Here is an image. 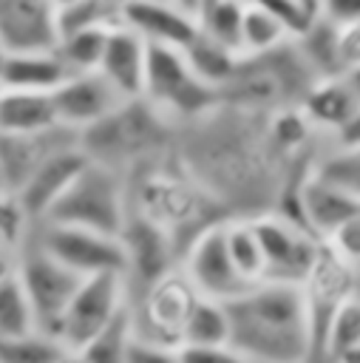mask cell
Masks as SVG:
<instances>
[{"instance_id": "11", "label": "cell", "mask_w": 360, "mask_h": 363, "mask_svg": "<svg viewBox=\"0 0 360 363\" xmlns=\"http://www.w3.org/2000/svg\"><path fill=\"white\" fill-rule=\"evenodd\" d=\"M264 252V281L300 284L317 255L320 238H315L298 218L278 210L249 216Z\"/></svg>"}, {"instance_id": "1", "label": "cell", "mask_w": 360, "mask_h": 363, "mask_svg": "<svg viewBox=\"0 0 360 363\" xmlns=\"http://www.w3.org/2000/svg\"><path fill=\"white\" fill-rule=\"evenodd\" d=\"M230 346L252 363H309L306 309L298 284L261 281L227 301Z\"/></svg>"}, {"instance_id": "46", "label": "cell", "mask_w": 360, "mask_h": 363, "mask_svg": "<svg viewBox=\"0 0 360 363\" xmlns=\"http://www.w3.org/2000/svg\"><path fill=\"white\" fill-rule=\"evenodd\" d=\"M343 79H346V85L351 88V94H354V99L360 102V65H354V68H349V71L343 74Z\"/></svg>"}, {"instance_id": "52", "label": "cell", "mask_w": 360, "mask_h": 363, "mask_svg": "<svg viewBox=\"0 0 360 363\" xmlns=\"http://www.w3.org/2000/svg\"><path fill=\"white\" fill-rule=\"evenodd\" d=\"M337 363H360V352H354V354H349V357H343Z\"/></svg>"}, {"instance_id": "35", "label": "cell", "mask_w": 360, "mask_h": 363, "mask_svg": "<svg viewBox=\"0 0 360 363\" xmlns=\"http://www.w3.org/2000/svg\"><path fill=\"white\" fill-rule=\"evenodd\" d=\"M34 315L17 275L0 281V337H17L34 332Z\"/></svg>"}, {"instance_id": "8", "label": "cell", "mask_w": 360, "mask_h": 363, "mask_svg": "<svg viewBox=\"0 0 360 363\" xmlns=\"http://www.w3.org/2000/svg\"><path fill=\"white\" fill-rule=\"evenodd\" d=\"M14 275H17L23 292H26V301L31 306L37 332H45L54 337V329L82 278L77 272H71L65 264H60L57 258H51L34 241V235L28 230L20 241Z\"/></svg>"}, {"instance_id": "6", "label": "cell", "mask_w": 360, "mask_h": 363, "mask_svg": "<svg viewBox=\"0 0 360 363\" xmlns=\"http://www.w3.org/2000/svg\"><path fill=\"white\" fill-rule=\"evenodd\" d=\"M128 218V184L116 170L88 162L43 221L82 227L105 235L122 233Z\"/></svg>"}, {"instance_id": "5", "label": "cell", "mask_w": 360, "mask_h": 363, "mask_svg": "<svg viewBox=\"0 0 360 363\" xmlns=\"http://www.w3.org/2000/svg\"><path fill=\"white\" fill-rule=\"evenodd\" d=\"M142 99L176 128H184L221 105L218 91L190 68L187 57L179 48L164 45H147Z\"/></svg>"}, {"instance_id": "36", "label": "cell", "mask_w": 360, "mask_h": 363, "mask_svg": "<svg viewBox=\"0 0 360 363\" xmlns=\"http://www.w3.org/2000/svg\"><path fill=\"white\" fill-rule=\"evenodd\" d=\"M133 0H82L74 9L60 14V31L65 28H79V26H102V28H113L122 23L125 9Z\"/></svg>"}, {"instance_id": "38", "label": "cell", "mask_w": 360, "mask_h": 363, "mask_svg": "<svg viewBox=\"0 0 360 363\" xmlns=\"http://www.w3.org/2000/svg\"><path fill=\"white\" fill-rule=\"evenodd\" d=\"M326 244L351 267L360 264V213H354L351 218H346L329 238Z\"/></svg>"}, {"instance_id": "19", "label": "cell", "mask_w": 360, "mask_h": 363, "mask_svg": "<svg viewBox=\"0 0 360 363\" xmlns=\"http://www.w3.org/2000/svg\"><path fill=\"white\" fill-rule=\"evenodd\" d=\"M122 23L133 28L147 45L184 51L198 37V17L176 9L167 0H133L125 9Z\"/></svg>"}, {"instance_id": "18", "label": "cell", "mask_w": 360, "mask_h": 363, "mask_svg": "<svg viewBox=\"0 0 360 363\" xmlns=\"http://www.w3.org/2000/svg\"><path fill=\"white\" fill-rule=\"evenodd\" d=\"M145 71H147V43L125 23L113 26L108 31L96 74L122 99H139L145 88Z\"/></svg>"}, {"instance_id": "45", "label": "cell", "mask_w": 360, "mask_h": 363, "mask_svg": "<svg viewBox=\"0 0 360 363\" xmlns=\"http://www.w3.org/2000/svg\"><path fill=\"white\" fill-rule=\"evenodd\" d=\"M17 252H20V241L11 238V235H6L0 230V281L9 278V275H14V269H17Z\"/></svg>"}, {"instance_id": "51", "label": "cell", "mask_w": 360, "mask_h": 363, "mask_svg": "<svg viewBox=\"0 0 360 363\" xmlns=\"http://www.w3.org/2000/svg\"><path fill=\"white\" fill-rule=\"evenodd\" d=\"M6 57H9V54L0 48V82H3V71H6Z\"/></svg>"}, {"instance_id": "47", "label": "cell", "mask_w": 360, "mask_h": 363, "mask_svg": "<svg viewBox=\"0 0 360 363\" xmlns=\"http://www.w3.org/2000/svg\"><path fill=\"white\" fill-rule=\"evenodd\" d=\"M167 3H173L176 9L187 11V14H193V17H198V11H201V3H204V0H167Z\"/></svg>"}, {"instance_id": "16", "label": "cell", "mask_w": 360, "mask_h": 363, "mask_svg": "<svg viewBox=\"0 0 360 363\" xmlns=\"http://www.w3.org/2000/svg\"><path fill=\"white\" fill-rule=\"evenodd\" d=\"M60 14L51 0H0V48L6 54L54 51Z\"/></svg>"}, {"instance_id": "25", "label": "cell", "mask_w": 360, "mask_h": 363, "mask_svg": "<svg viewBox=\"0 0 360 363\" xmlns=\"http://www.w3.org/2000/svg\"><path fill=\"white\" fill-rule=\"evenodd\" d=\"M224 244H227L235 272L249 286L261 284L264 281V252H261V244H258L249 216H230L224 221Z\"/></svg>"}, {"instance_id": "30", "label": "cell", "mask_w": 360, "mask_h": 363, "mask_svg": "<svg viewBox=\"0 0 360 363\" xmlns=\"http://www.w3.org/2000/svg\"><path fill=\"white\" fill-rule=\"evenodd\" d=\"M133 343L130 309L125 306L99 335H94L82 349H77L82 363H128V352Z\"/></svg>"}, {"instance_id": "22", "label": "cell", "mask_w": 360, "mask_h": 363, "mask_svg": "<svg viewBox=\"0 0 360 363\" xmlns=\"http://www.w3.org/2000/svg\"><path fill=\"white\" fill-rule=\"evenodd\" d=\"M60 128L51 94L0 88V133L31 136Z\"/></svg>"}, {"instance_id": "32", "label": "cell", "mask_w": 360, "mask_h": 363, "mask_svg": "<svg viewBox=\"0 0 360 363\" xmlns=\"http://www.w3.org/2000/svg\"><path fill=\"white\" fill-rule=\"evenodd\" d=\"M241 14H244V0H210L198 11V28L213 37L215 43L238 51V34H241Z\"/></svg>"}, {"instance_id": "28", "label": "cell", "mask_w": 360, "mask_h": 363, "mask_svg": "<svg viewBox=\"0 0 360 363\" xmlns=\"http://www.w3.org/2000/svg\"><path fill=\"white\" fill-rule=\"evenodd\" d=\"M181 54L187 57L190 68H193L207 85H213L215 91L230 79V74H232V68H235V62H238V57H241V54H235L232 48H227V45L215 43L213 37H207L201 28H198V37H196Z\"/></svg>"}, {"instance_id": "40", "label": "cell", "mask_w": 360, "mask_h": 363, "mask_svg": "<svg viewBox=\"0 0 360 363\" xmlns=\"http://www.w3.org/2000/svg\"><path fill=\"white\" fill-rule=\"evenodd\" d=\"M128 363H181V354H179L176 346L142 340V337L133 335V343H130V352H128Z\"/></svg>"}, {"instance_id": "4", "label": "cell", "mask_w": 360, "mask_h": 363, "mask_svg": "<svg viewBox=\"0 0 360 363\" xmlns=\"http://www.w3.org/2000/svg\"><path fill=\"white\" fill-rule=\"evenodd\" d=\"M315 79L289 40L266 54H241L230 79L218 88V102L247 113H272L298 105Z\"/></svg>"}, {"instance_id": "2", "label": "cell", "mask_w": 360, "mask_h": 363, "mask_svg": "<svg viewBox=\"0 0 360 363\" xmlns=\"http://www.w3.org/2000/svg\"><path fill=\"white\" fill-rule=\"evenodd\" d=\"M125 184L128 210L162 227L176 241L179 252H184L204 227L230 218V213L181 164L176 150L139 164L125 176Z\"/></svg>"}, {"instance_id": "49", "label": "cell", "mask_w": 360, "mask_h": 363, "mask_svg": "<svg viewBox=\"0 0 360 363\" xmlns=\"http://www.w3.org/2000/svg\"><path fill=\"white\" fill-rule=\"evenodd\" d=\"M57 363H82V360H79V354H77V352H62V357H60Z\"/></svg>"}, {"instance_id": "41", "label": "cell", "mask_w": 360, "mask_h": 363, "mask_svg": "<svg viewBox=\"0 0 360 363\" xmlns=\"http://www.w3.org/2000/svg\"><path fill=\"white\" fill-rule=\"evenodd\" d=\"M317 14L337 28L360 23V0H317Z\"/></svg>"}, {"instance_id": "27", "label": "cell", "mask_w": 360, "mask_h": 363, "mask_svg": "<svg viewBox=\"0 0 360 363\" xmlns=\"http://www.w3.org/2000/svg\"><path fill=\"white\" fill-rule=\"evenodd\" d=\"M289 40H292V34L286 31V26L278 17H272L269 11H264L252 3H244L241 34H238L241 54H266V51L286 45Z\"/></svg>"}, {"instance_id": "23", "label": "cell", "mask_w": 360, "mask_h": 363, "mask_svg": "<svg viewBox=\"0 0 360 363\" xmlns=\"http://www.w3.org/2000/svg\"><path fill=\"white\" fill-rule=\"evenodd\" d=\"M71 77L65 65L60 62L57 51H26V54H9L6 57V71L0 88L11 91H40V94H54L57 85Z\"/></svg>"}, {"instance_id": "39", "label": "cell", "mask_w": 360, "mask_h": 363, "mask_svg": "<svg viewBox=\"0 0 360 363\" xmlns=\"http://www.w3.org/2000/svg\"><path fill=\"white\" fill-rule=\"evenodd\" d=\"M181 363H252L235 346L215 343V346H181Z\"/></svg>"}, {"instance_id": "15", "label": "cell", "mask_w": 360, "mask_h": 363, "mask_svg": "<svg viewBox=\"0 0 360 363\" xmlns=\"http://www.w3.org/2000/svg\"><path fill=\"white\" fill-rule=\"evenodd\" d=\"M88 162L91 159L79 147V139H71L54 153H48L14 193V204L23 213L26 224H40Z\"/></svg>"}, {"instance_id": "50", "label": "cell", "mask_w": 360, "mask_h": 363, "mask_svg": "<svg viewBox=\"0 0 360 363\" xmlns=\"http://www.w3.org/2000/svg\"><path fill=\"white\" fill-rule=\"evenodd\" d=\"M354 298H360V264L354 267Z\"/></svg>"}, {"instance_id": "3", "label": "cell", "mask_w": 360, "mask_h": 363, "mask_svg": "<svg viewBox=\"0 0 360 363\" xmlns=\"http://www.w3.org/2000/svg\"><path fill=\"white\" fill-rule=\"evenodd\" d=\"M176 136L179 128L167 122L156 108H150L142 96L125 99L105 119L77 133L85 156L116 170L119 176H128L139 164L170 153Z\"/></svg>"}, {"instance_id": "31", "label": "cell", "mask_w": 360, "mask_h": 363, "mask_svg": "<svg viewBox=\"0 0 360 363\" xmlns=\"http://www.w3.org/2000/svg\"><path fill=\"white\" fill-rule=\"evenodd\" d=\"M360 352V298H349L332 318L323 349H320V363H337L349 354Z\"/></svg>"}, {"instance_id": "48", "label": "cell", "mask_w": 360, "mask_h": 363, "mask_svg": "<svg viewBox=\"0 0 360 363\" xmlns=\"http://www.w3.org/2000/svg\"><path fill=\"white\" fill-rule=\"evenodd\" d=\"M77 3H82V0H51V6L57 9V14H62V11H68V9H74Z\"/></svg>"}, {"instance_id": "43", "label": "cell", "mask_w": 360, "mask_h": 363, "mask_svg": "<svg viewBox=\"0 0 360 363\" xmlns=\"http://www.w3.org/2000/svg\"><path fill=\"white\" fill-rule=\"evenodd\" d=\"M340 65H343V74L360 65V23L340 28Z\"/></svg>"}, {"instance_id": "37", "label": "cell", "mask_w": 360, "mask_h": 363, "mask_svg": "<svg viewBox=\"0 0 360 363\" xmlns=\"http://www.w3.org/2000/svg\"><path fill=\"white\" fill-rule=\"evenodd\" d=\"M252 3L272 17H278L292 37H298L315 17H317V0H244Z\"/></svg>"}, {"instance_id": "21", "label": "cell", "mask_w": 360, "mask_h": 363, "mask_svg": "<svg viewBox=\"0 0 360 363\" xmlns=\"http://www.w3.org/2000/svg\"><path fill=\"white\" fill-rule=\"evenodd\" d=\"M298 108H300V113L306 116V122L312 125V130L317 136L320 133L332 136L360 108V102L354 99L351 88L346 85V79L340 74V77H320V79H315L306 88V94L300 96Z\"/></svg>"}, {"instance_id": "17", "label": "cell", "mask_w": 360, "mask_h": 363, "mask_svg": "<svg viewBox=\"0 0 360 363\" xmlns=\"http://www.w3.org/2000/svg\"><path fill=\"white\" fill-rule=\"evenodd\" d=\"M51 99H54L60 128H68L74 133H82L85 128L96 125L125 102L96 71L65 77L51 94Z\"/></svg>"}, {"instance_id": "12", "label": "cell", "mask_w": 360, "mask_h": 363, "mask_svg": "<svg viewBox=\"0 0 360 363\" xmlns=\"http://www.w3.org/2000/svg\"><path fill=\"white\" fill-rule=\"evenodd\" d=\"M28 233L51 258L65 264L79 278L99 275V272H122L125 275V252H122V244L116 235L68 227V224H54V221L28 224Z\"/></svg>"}, {"instance_id": "42", "label": "cell", "mask_w": 360, "mask_h": 363, "mask_svg": "<svg viewBox=\"0 0 360 363\" xmlns=\"http://www.w3.org/2000/svg\"><path fill=\"white\" fill-rule=\"evenodd\" d=\"M0 230H3L6 235L17 238V241H23V235H26V230H28V224H26L23 213L17 210L14 199H11L9 193H3V190H0Z\"/></svg>"}, {"instance_id": "13", "label": "cell", "mask_w": 360, "mask_h": 363, "mask_svg": "<svg viewBox=\"0 0 360 363\" xmlns=\"http://www.w3.org/2000/svg\"><path fill=\"white\" fill-rule=\"evenodd\" d=\"M227 221V218H224ZM224 221H215L210 227H204L181 252V272L187 275V281L193 284V289L201 298H213V301H232L238 298L244 289H249V284L235 272L227 244H224Z\"/></svg>"}, {"instance_id": "44", "label": "cell", "mask_w": 360, "mask_h": 363, "mask_svg": "<svg viewBox=\"0 0 360 363\" xmlns=\"http://www.w3.org/2000/svg\"><path fill=\"white\" fill-rule=\"evenodd\" d=\"M329 147H340V150H354V147H360V108L329 136Z\"/></svg>"}, {"instance_id": "7", "label": "cell", "mask_w": 360, "mask_h": 363, "mask_svg": "<svg viewBox=\"0 0 360 363\" xmlns=\"http://www.w3.org/2000/svg\"><path fill=\"white\" fill-rule=\"evenodd\" d=\"M196 301H198V292L193 289L181 267L164 272L145 289L128 295L133 335L142 340L181 349V335Z\"/></svg>"}, {"instance_id": "34", "label": "cell", "mask_w": 360, "mask_h": 363, "mask_svg": "<svg viewBox=\"0 0 360 363\" xmlns=\"http://www.w3.org/2000/svg\"><path fill=\"white\" fill-rule=\"evenodd\" d=\"M312 173L337 184L340 190H346L351 199L360 201V147H354V150L329 147V150L317 153L312 162Z\"/></svg>"}, {"instance_id": "9", "label": "cell", "mask_w": 360, "mask_h": 363, "mask_svg": "<svg viewBox=\"0 0 360 363\" xmlns=\"http://www.w3.org/2000/svg\"><path fill=\"white\" fill-rule=\"evenodd\" d=\"M128 306V284L122 272H99L79 281L77 292L71 295L54 337L62 349L77 352L94 335H99L122 309Z\"/></svg>"}, {"instance_id": "33", "label": "cell", "mask_w": 360, "mask_h": 363, "mask_svg": "<svg viewBox=\"0 0 360 363\" xmlns=\"http://www.w3.org/2000/svg\"><path fill=\"white\" fill-rule=\"evenodd\" d=\"M57 337L45 332H26L17 337H0V363H57L62 357Z\"/></svg>"}, {"instance_id": "29", "label": "cell", "mask_w": 360, "mask_h": 363, "mask_svg": "<svg viewBox=\"0 0 360 363\" xmlns=\"http://www.w3.org/2000/svg\"><path fill=\"white\" fill-rule=\"evenodd\" d=\"M215 343H230L227 303L198 295V301L193 303V312L187 318L181 346H215Z\"/></svg>"}, {"instance_id": "20", "label": "cell", "mask_w": 360, "mask_h": 363, "mask_svg": "<svg viewBox=\"0 0 360 363\" xmlns=\"http://www.w3.org/2000/svg\"><path fill=\"white\" fill-rule=\"evenodd\" d=\"M71 139H77V133L68 128H54V130L31 133V136L0 133V190L14 199V193L34 173V167L48 153H54L57 147H62Z\"/></svg>"}, {"instance_id": "14", "label": "cell", "mask_w": 360, "mask_h": 363, "mask_svg": "<svg viewBox=\"0 0 360 363\" xmlns=\"http://www.w3.org/2000/svg\"><path fill=\"white\" fill-rule=\"evenodd\" d=\"M119 244L125 252V284H128V295L145 289L147 284H153L156 278H162L164 272L179 267V247L176 241L156 227L153 221H147L145 216L128 210L125 227L119 233Z\"/></svg>"}, {"instance_id": "26", "label": "cell", "mask_w": 360, "mask_h": 363, "mask_svg": "<svg viewBox=\"0 0 360 363\" xmlns=\"http://www.w3.org/2000/svg\"><path fill=\"white\" fill-rule=\"evenodd\" d=\"M111 28L102 26H79V28H65L60 31V40L54 45L60 62L65 65L68 74H88L96 71L105 40Z\"/></svg>"}, {"instance_id": "24", "label": "cell", "mask_w": 360, "mask_h": 363, "mask_svg": "<svg viewBox=\"0 0 360 363\" xmlns=\"http://www.w3.org/2000/svg\"><path fill=\"white\" fill-rule=\"evenodd\" d=\"M295 51L306 62V68L320 79V77H340V28L323 20L320 14L298 34L292 37Z\"/></svg>"}, {"instance_id": "10", "label": "cell", "mask_w": 360, "mask_h": 363, "mask_svg": "<svg viewBox=\"0 0 360 363\" xmlns=\"http://www.w3.org/2000/svg\"><path fill=\"white\" fill-rule=\"evenodd\" d=\"M306 309V329H309V363H320V349L326 329L334 312L354 295V267L346 264L326 241H320L317 255L298 284Z\"/></svg>"}]
</instances>
